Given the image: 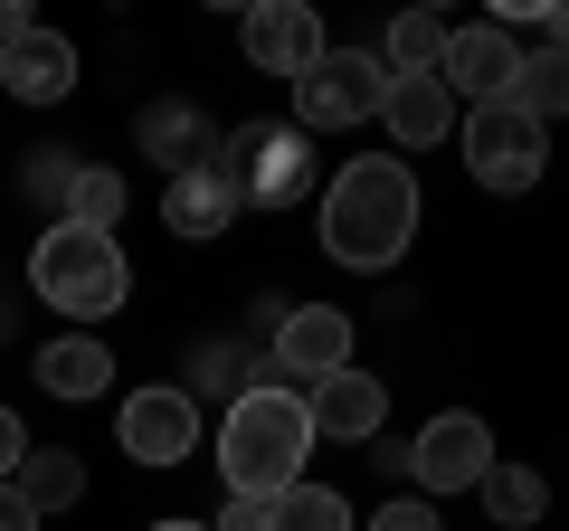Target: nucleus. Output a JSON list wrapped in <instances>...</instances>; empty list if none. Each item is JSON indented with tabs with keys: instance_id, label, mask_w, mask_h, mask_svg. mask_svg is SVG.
Segmentation results:
<instances>
[{
	"instance_id": "nucleus-22",
	"label": "nucleus",
	"mask_w": 569,
	"mask_h": 531,
	"mask_svg": "<svg viewBox=\"0 0 569 531\" xmlns=\"http://www.w3.org/2000/svg\"><path fill=\"white\" fill-rule=\"evenodd\" d=\"M266 531H351V503L332 484H295L266 503Z\"/></svg>"
},
{
	"instance_id": "nucleus-27",
	"label": "nucleus",
	"mask_w": 569,
	"mask_h": 531,
	"mask_svg": "<svg viewBox=\"0 0 569 531\" xmlns=\"http://www.w3.org/2000/svg\"><path fill=\"white\" fill-rule=\"evenodd\" d=\"M20 455H29V428H20V409H0V484L20 474Z\"/></svg>"
},
{
	"instance_id": "nucleus-16",
	"label": "nucleus",
	"mask_w": 569,
	"mask_h": 531,
	"mask_svg": "<svg viewBox=\"0 0 569 531\" xmlns=\"http://www.w3.org/2000/svg\"><path fill=\"white\" fill-rule=\"evenodd\" d=\"M104 380H114V351H104L96 332H58V342L39 351V389L48 399H104Z\"/></svg>"
},
{
	"instance_id": "nucleus-14",
	"label": "nucleus",
	"mask_w": 569,
	"mask_h": 531,
	"mask_svg": "<svg viewBox=\"0 0 569 531\" xmlns=\"http://www.w3.org/2000/svg\"><path fill=\"white\" fill-rule=\"evenodd\" d=\"M380 123H389V143H399V152H437L456 123H466V104L447 96V77H399L389 104H380Z\"/></svg>"
},
{
	"instance_id": "nucleus-31",
	"label": "nucleus",
	"mask_w": 569,
	"mask_h": 531,
	"mask_svg": "<svg viewBox=\"0 0 569 531\" xmlns=\"http://www.w3.org/2000/svg\"><path fill=\"white\" fill-rule=\"evenodd\" d=\"M541 39H550V48H569V0H560V10L541 20Z\"/></svg>"
},
{
	"instance_id": "nucleus-18",
	"label": "nucleus",
	"mask_w": 569,
	"mask_h": 531,
	"mask_svg": "<svg viewBox=\"0 0 569 531\" xmlns=\"http://www.w3.org/2000/svg\"><path fill=\"white\" fill-rule=\"evenodd\" d=\"M142 152H152V162L181 181V171L209 162V123L190 114V104H152V114H142Z\"/></svg>"
},
{
	"instance_id": "nucleus-17",
	"label": "nucleus",
	"mask_w": 569,
	"mask_h": 531,
	"mask_svg": "<svg viewBox=\"0 0 569 531\" xmlns=\"http://www.w3.org/2000/svg\"><path fill=\"white\" fill-rule=\"evenodd\" d=\"M447 39L456 29L437 20V10H399V20H389V77H447Z\"/></svg>"
},
{
	"instance_id": "nucleus-8",
	"label": "nucleus",
	"mask_w": 569,
	"mask_h": 531,
	"mask_svg": "<svg viewBox=\"0 0 569 531\" xmlns=\"http://www.w3.org/2000/svg\"><path fill=\"white\" fill-rule=\"evenodd\" d=\"M408 474H418V493L437 503V493H475L493 474V428L475 409H447V418H427L418 447H408Z\"/></svg>"
},
{
	"instance_id": "nucleus-13",
	"label": "nucleus",
	"mask_w": 569,
	"mask_h": 531,
	"mask_svg": "<svg viewBox=\"0 0 569 531\" xmlns=\"http://www.w3.org/2000/svg\"><path fill=\"white\" fill-rule=\"evenodd\" d=\"M228 219H238V190H228L219 152H209L200 171H181V181H162V228H171V238L209 247V238H228Z\"/></svg>"
},
{
	"instance_id": "nucleus-6",
	"label": "nucleus",
	"mask_w": 569,
	"mask_h": 531,
	"mask_svg": "<svg viewBox=\"0 0 569 531\" xmlns=\"http://www.w3.org/2000/svg\"><path fill=\"white\" fill-rule=\"evenodd\" d=\"M389 58H370V48H323V67H313L305 86H295V123L305 133H342V123H370L389 104Z\"/></svg>"
},
{
	"instance_id": "nucleus-21",
	"label": "nucleus",
	"mask_w": 569,
	"mask_h": 531,
	"mask_svg": "<svg viewBox=\"0 0 569 531\" xmlns=\"http://www.w3.org/2000/svg\"><path fill=\"white\" fill-rule=\"evenodd\" d=\"M475 493H485V512H493L503 531L541 522V503H550V484H541V474H531V465H503V455H493V474H485Z\"/></svg>"
},
{
	"instance_id": "nucleus-1",
	"label": "nucleus",
	"mask_w": 569,
	"mask_h": 531,
	"mask_svg": "<svg viewBox=\"0 0 569 531\" xmlns=\"http://www.w3.org/2000/svg\"><path fill=\"white\" fill-rule=\"evenodd\" d=\"M408 238H418V171L399 152H370V162L332 171V190H323V257L332 266L380 275V266L408 257Z\"/></svg>"
},
{
	"instance_id": "nucleus-19",
	"label": "nucleus",
	"mask_w": 569,
	"mask_h": 531,
	"mask_svg": "<svg viewBox=\"0 0 569 531\" xmlns=\"http://www.w3.org/2000/svg\"><path fill=\"white\" fill-rule=\"evenodd\" d=\"M10 484H20V503H29V512H39V522H48V512H67V503H77V493H86V465H77V455H67V447H29Z\"/></svg>"
},
{
	"instance_id": "nucleus-7",
	"label": "nucleus",
	"mask_w": 569,
	"mask_h": 531,
	"mask_svg": "<svg viewBox=\"0 0 569 531\" xmlns=\"http://www.w3.org/2000/svg\"><path fill=\"white\" fill-rule=\"evenodd\" d=\"M332 370H351V313H342V304H295V313L276 323V342H266L257 380L313 389V380H332Z\"/></svg>"
},
{
	"instance_id": "nucleus-5",
	"label": "nucleus",
	"mask_w": 569,
	"mask_h": 531,
	"mask_svg": "<svg viewBox=\"0 0 569 531\" xmlns=\"http://www.w3.org/2000/svg\"><path fill=\"white\" fill-rule=\"evenodd\" d=\"M456 143H466V171H475L485 190H503V200L541 190V171H550V123H531L512 96H503V104H466Z\"/></svg>"
},
{
	"instance_id": "nucleus-24",
	"label": "nucleus",
	"mask_w": 569,
	"mask_h": 531,
	"mask_svg": "<svg viewBox=\"0 0 569 531\" xmlns=\"http://www.w3.org/2000/svg\"><path fill=\"white\" fill-rule=\"evenodd\" d=\"M20 181H29V200H58V219H67V190H77V162H58V152H39V162H29Z\"/></svg>"
},
{
	"instance_id": "nucleus-3",
	"label": "nucleus",
	"mask_w": 569,
	"mask_h": 531,
	"mask_svg": "<svg viewBox=\"0 0 569 531\" xmlns=\"http://www.w3.org/2000/svg\"><path fill=\"white\" fill-rule=\"evenodd\" d=\"M29 294H39L48 313L104 323V313L133 294V266H123V247L104 238V228H67V219H48L39 247H29Z\"/></svg>"
},
{
	"instance_id": "nucleus-32",
	"label": "nucleus",
	"mask_w": 569,
	"mask_h": 531,
	"mask_svg": "<svg viewBox=\"0 0 569 531\" xmlns=\"http://www.w3.org/2000/svg\"><path fill=\"white\" fill-rule=\"evenodd\" d=\"M152 531H209V522H152Z\"/></svg>"
},
{
	"instance_id": "nucleus-20",
	"label": "nucleus",
	"mask_w": 569,
	"mask_h": 531,
	"mask_svg": "<svg viewBox=\"0 0 569 531\" xmlns=\"http://www.w3.org/2000/svg\"><path fill=\"white\" fill-rule=\"evenodd\" d=\"M512 104H522L531 123H550V114H569V48H522V77H512Z\"/></svg>"
},
{
	"instance_id": "nucleus-23",
	"label": "nucleus",
	"mask_w": 569,
	"mask_h": 531,
	"mask_svg": "<svg viewBox=\"0 0 569 531\" xmlns=\"http://www.w3.org/2000/svg\"><path fill=\"white\" fill-rule=\"evenodd\" d=\"M114 219H123V171H86V162H77V190H67V228H104V238H114Z\"/></svg>"
},
{
	"instance_id": "nucleus-2",
	"label": "nucleus",
	"mask_w": 569,
	"mask_h": 531,
	"mask_svg": "<svg viewBox=\"0 0 569 531\" xmlns=\"http://www.w3.org/2000/svg\"><path fill=\"white\" fill-rule=\"evenodd\" d=\"M305 455H313V409H305V389H284V380H257L228 399L219 418V474L238 503H276V493L305 484Z\"/></svg>"
},
{
	"instance_id": "nucleus-9",
	"label": "nucleus",
	"mask_w": 569,
	"mask_h": 531,
	"mask_svg": "<svg viewBox=\"0 0 569 531\" xmlns=\"http://www.w3.org/2000/svg\"><path fill=\"white\" fill-rule=\"evenodd\" d=\"M114 437H123L133 465H181V455L200 447V399H190L181 380H152V389H133L114 409Z\"/></svg>"
},
{
	"instance_id": "nucleus-25",
	"label": "nucleus",
	"mask_w": 569,
	"mask_h": 531,
	"mask_svg": "<svg viewBox=\"0 0 569 531\" xmlns=\"http://www.w3.org/2000/svg\"><path fill=\"white\" fill-rule=\"evenodd\" d=\"M200 380H209V389H257V370L238 361V342H209V351H200Z\"/></svg>"
},
{
	"instance_id": "nucleus-11",
	"label": "nucleus",
	"mask_w": 569,
	"mask_h": 531,
	"mask_svg": "<svg viewBox=\"0 0 569 531\" xmlns=\"http://www.w3.org/2000/svg\"><path fill=\"white\" fill-rule=\"evenodd\" d=\"M512 77H522V48H512V29H456L447 39V96L456 104H503Z\"/></svg>"
},
{
	"instance_id": "nucleus-15",
	"label": "nucleus",
	"mask_w": 569,
	"mask_h": 531,
	"mask_svg": "<svg viewBox=\"0 0 569 531\" xmlns=\"http://www.w3.org/2000/svg\"><path fill=\"white\" fill-rule=\"evenodd\" d=\"M0 86L20 104H58L67 86H77V48H67L58 29H29L20 48H0Z\"/></svg>"
},
{
	"instance_id": "nucleus-12",
	"label": "nucleus",
	"mask_w": 569,
	"mask_h": 531,
	"mask_svg": "<svg viewBox=\"0 0 569 531\" xmlns=\"http://www.w3.org/2000/svg\"><path fill=\"white\" fill-rule=\"evenodd\" d=\"M305 409H313V437L370 447V437L389 428V380H370V370H332V380L305 389Z\"/></svg>"
},
{
	"instance_id": "nucleus-26",
	"label": "nucleus",
	"mask_w": 569,
	"mask_h": 531,
	"mask_svg": "<svg viewBox=\"0 0 569 531\" xmlns=\"http://www.w3.org/2000/svg\"><path fill=\"white\" fill-rule=\"evenodd\" d=\"M370 531H437V503H427V493H399V503L370 512Z\"/></svg>"
},
{
	"instance_id": "nucleus-28",
	"label": "nucleus",
	"mask_w": 569,
	"mask_h": 531,
	"mask_svg": "<svg viewBox=\"0 0 569 531\" xmlns=\"http://www.w3.org/2000/svg\"><path fill=\"white\" fill-rule=\"evenodd\" d=\"M209 531H266V503H238V493H228V512Z\"/></svg>"
},
{
	"instance_id": "nucleus-4",
	"label": "nucleus",
	"mask_w": 569,
	"mask_h": 531,
	"mask_svg": "<svg viewBox=\"0 0 569 531\" xmlns=\"http://www.w3.org/2000/svg\"><path fill=\"white\" fill-rule=\"evenodd\" d=\"M219 171L238 190V209H295L313 190V133L305 123H238Z\"/></svg>"
},
{
	"instance_id": "nucleus-30",
	"label": "nucleus",
	"mask_w": 569,
	"mask_h": 531,
	"mask_svg": "<svg viewBox=\"0 0 569 531\" xmlns=\"http://www.w3.org/2000/svg\"><path fill=\"white\" fill-rule=\"evenodd\" d=\"M29 29H39V20H29L20 0H0V48H20V39H29Z\"/></svg>"
},
{
	"instance_id": "nucleus-10",
	"label": "nucleus",
	"mask_w": 569,
	"mask_h": 531,
	"mask_svg": "<svg viewBox=\"0 0 569 531\" xmlns=\"http://www.w3.org/2000/svg\"><path fill=\"white\" fill-rule=\"evenodd\" d=\"M238 48H247L257 77H295L305 86L313 67H323V20H313L305 0H257V10L238 20Z\"/></svg>"
},
{
	"instance_id": "nucleus-29",
	"label": "nucleus",
	"mask_w": 569,
	"mask_h": 531,
	"mask_svg": "<svg viewBox=\"0 0 569 531\" xmlns=\"http://www.w3.org/2000/svg\"><path fill=\"white\" fill-rule=\"evenodd\" d=\"M0 531H39V512L20 503V484H0Z\"/></svg>"
}]
</instances>
